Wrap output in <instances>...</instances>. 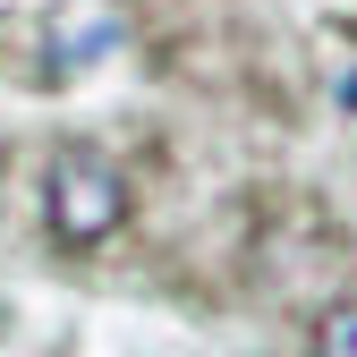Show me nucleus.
<instances>
[{"label":"nucleus","mask_w":357,"mask_h":357,"mask_svg":"<svg viewBox=\"0 0 357 357\" xmlns=\"http://www.w3.org/2000/svg\"><path fill=\"white\" fill-rule=\"evenodd\" d=\"M128 221V170L102 145H60L52 153V230L60 247H102Z\"/></svg>","instance_id":"nucleus-1"},{"label":"nucleus","mask_w":357,"mask_h":357,"mask_svg":"<svg viewBox=\"0 0 357 357\" xmlns=\"http://www.w3.org/2000/svg\"><path fill=\"white\" fill-rule=\"evenodd\" d=\"M315 357H357V298L324 306V324H315Z\"/></svg>","instance_id":"nucleus-2"}]
</instances>
